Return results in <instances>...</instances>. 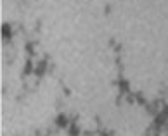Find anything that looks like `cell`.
<instances>
[{
	"label": "cell",
	"mask_w": 168,
	"mask_h": 136,
	"mask_svg": "<svg viewBox=\"0 0 168 136\" xmlns=\"http://www.w3.org/2000/svg\"><path fill=\"white\" fill-rule=\"evenodd\" d=\"M2 36L11 38V26H9V24H4V26H2Z\"/></svg>",
	"instance_id": "obj_1"
},
{
	"label": "cell",
	"mask_w": 168,
	"mask_h": 136,
	"mask_svg": "<svg viewBox=\"0 0 168 136\" xmlns=\"http://www.w3.org/2000/svg\"><path fill=\"white\" fill-rule=\"evenodd\" d=\"M55 122H57V126H61V127L68 126V119H66V115H59V117L55 119Z\"/></svg>",
	"instance_id": "obj_2"
}]
</instances>
